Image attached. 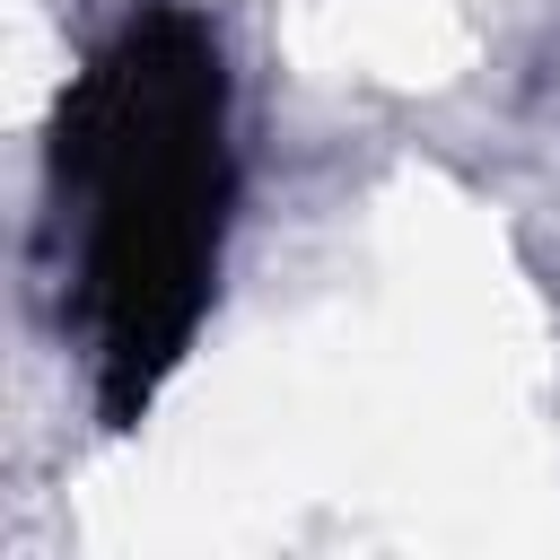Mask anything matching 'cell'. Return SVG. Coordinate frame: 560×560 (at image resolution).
<instances>
[{
	"instance_id": "cell-1",
	"label": "cell",
	"mask_w": 560,
	"mask_h": 560,
	"mask_svg": "<svg viewBox=\"0 0 560 560\" xmlns=\"http://www.w3.org/2000/svg\"><path fill=\"white\" fill-rule=\"evenodd\" d=\"M236 210L219 35L149 0L70 79L52 122V228L70 315L96 359V411L131 429L192 350Z\"/></svg>"
}]
</instances>
